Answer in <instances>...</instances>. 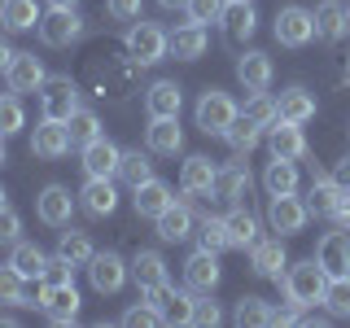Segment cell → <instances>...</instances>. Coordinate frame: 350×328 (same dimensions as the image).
<instances>
[{
    "instance_id": "1",
    "label": "cell",
    "mask_w": 350,
    "mask_h": 328,
    "mask_svg": "<svg viewBox=\"0 0 350 328\" xmlns=\"http://www.w3.org/2000/svg\"><path fill=\"white\" fill-rule=\"evenodd\" d=\"M324 289H328V271L315 258H306V262L284 271V302H293L298 311H306V306H324Z\"/></svg>"
},
{
    "instance_id": "2",
    "label": "cell",
    "mask_w": 350,
    "mask_h": 328,
    "mask_svg": "<svg viewBox=\"0 0 350 328\" xmlns=\"http://www.w3.org/2000/svg\"><path fill=\"white\" fill-rule=\"evenodd\" d=\"M136 70H140V66H136V57H131V53H127V57L123 62H118V53H96V62H92V87H96V92H109V96H127L131 92V83H136Z\"/></svg>"
},
{
    "instance_id": "3",
    "label": "cell",
    "mask_w": 350,
    "mask_h": 328,
    "mask_svg": "<svg viewBox=\"0 0 350 328\" xmlns=\"http://www.w3.org/2000/svg\"><path fill=\"white\" fill-rule=\"evenodd\" d=\"M127 53L136 57V66H158L162 57L171 53V36L158 27V22H131V31H127Z\"/></svg>"
},
{
    "instance_id": "4",
    "label": "cell",
    "mask_w": 350,
    "mask_h": 328,
    "mask_svg": "<svg viewBox=\"0 0 350 328\" xmlns=\"http://www.w3.org/2000/svg\"><path fill=\"white\" fill-rule=\"evenodd\" d=\"M237 118H241V109L228 92H219V87L202 92V101H197V127H202L206 136H228V127H232Z\"/></svg>"
},
{
    "instance_id": "5",
    "label": "cell",
    "mask_w": 350,
    "mask_h": 328,
    "mask_svg": "<svg viewBox=\"0 0 350 328\" xmlns=\"http://www.w3.org/2000/svg\"><path fill=\"white\" fill-rule=\"evenodd\" d=\"M140 298L149 306H158L167 324H193V306H197L193 289L184 293V289H171V284L162 280V284H153V289H140Z\"/></svg>"
},
{
    "instance_id": "6",
    "label": "cell",
    "mask_w": 350,
    "mask_h": 328,
    "mask_svg": "<svg viewBox=\"0 0 350 328\" xmlns=\"http://www.w3.org/2000/svg\"><path fill=\"white\" fill-rule=\"evenodd\" d=\"M306 219H311V206L298 202L293 193H271L267 197V223H271V232L293 236V232H302V228H306Z\"/></svg>"
},
{
    "instance_id": "7",
    "label": "cell",
    "mask_w": 350,
    "mask_h": 328,
    "mask_svg": "<svg viewBox=\"0 0 350 328\" xmlns=\"http://www.w3.org/2000/svg\"><path fill=\"white\" fill-rule=\"evenodd\" d=\"M118 167H123V149L109 136H96L83 145V175L88 180H114Z\"/></svg>"
},
{
    "instance_id": "8",
    "label": "cell",
    "mask_w": 350,
    "mask_h": 328,
    "mask_svg": "<svg viewBox=\"0 0 350 328\" xmlns=\"http://www.w3.org/2000/svg\"><path fill=\"white\" fill-rule=\"evenodd\" d=\"M276 40L284 44V49H302V44L315 40V14H306L302 5H284L276 14Z\"/></svg>"
},
{
    "instance_id": "9",
    "label": "cell",
    "mask_w": 350,
    "mask_h": 328,
    "mask_svg": "<svg viewBox=\"0 0 350 328\" xmlns=\"http://www.w3.org/2000/svg\"><path fill=\"white\" fill-rule=\"evenodd\" d=\"M40 109H44V118H57V123H66V118L79 109V87L66 79V74L49 79V83L40 87Z\"/></svg>"
},
{
    "instance_id": "10",
    "label": "cell",
    "mask_w": 350,
    "mask_h": 328,
    "mask_svg": "<svg viewBox=\"0 0 350 328\" xmlns=\"http://www.w3.org/2000/svg\"><path fill=\"white\" fill-rule=\"evenodd\" d=\"M127 276H131V262H123L114 249H105V254H92V262H88V280H92L96 293H118Z\"/></svg>"
},
{
    "instance_id": "11",
    "label": "cell",
    "mask_w": 350,
    "mask_h": 328,
    "mask_svg": "<svg viewBox=\"0 0 350 328\" xmlns=\"http://www.w3.org/2000/svg\"><path fill=\"white\" fill-rule=\"evenodd\" d=\"M79 36H83V18L75 9H53V14L40 18V40L49 49H66V44H75Z\"/></svg>"
},
{
    "instance_id": "12",
    "label": "cell",
    "mask_w": 350,
    "mask_h": 328,
    "mask_svg": "<svg viewBox=\"0 0 350 328\" xmlns=\"http://www.w3.org/2000/svg\"><path fill=\"white\" fill-rule=\"evenodd\" d=\"M5 79H9V92H40L44 83H49V70H44V62L36 57V53H18L14 66L5 70Z\"/></svg>"
},
{
    "instance_id": "13",
    "label": "cell",
    "mask_w": 350,
    "mask_h": 328,
    "mask_svg": "<svg viewBox=\"0 0 350 328\" xmlns=\"http://www.w3.org/2000/svg\"><path fill=\"white\" fill-rule=\"evenodd\" d=\"M36 215H40L49 228H66V223H70V215H75V197H70V189H62V184H49V189L36 197Z\"/></svg>"
},
{
    "instance_id": "14",
    "label": "cell",
    "mask_w": 350,
    "mask_h": 328,
    "mask_svg": "<svg viewBox=\"0 0 350 328\" xmlns=\"http://www.w3.org/2000/svg\"><path fill=\"white\" fill-rule=\"evenodd\" d=\"M267 149H271V158H289V162L306 158V136H302V127L276 118V123L267 127Z\"/></svg>"
},
{
    "instance_id": "15",
    "label": "cell",
    "mask_w": 350,
    "mask_h": 328,
    "mask_svg": "<svg viewBox=\"0 0 350 328\" xmlns=\"http://www.w3.org/2000/svg\"><path fill=\"white\" fill-rule=\"evenodd\" d=\"M315 262L328 276H350V236L346 232H324L315 245Z\"/></svg>"
},
{
    "instance_id": "16",
    "label": "cell",
    "mask_w": 350,
    "mask_h": 328,
    "mask_svg": "<svg viewBox=\"0 0 350 328\" xmlns=\"http://www.w3.org/2000/svg\"><path fill=\"white\" fill-rule=\"evenodd\" d=\"M219 22H224V40L228 44H245L254 36V27H258V14H254L250 0H228V9H224Z\"/></svg>"
},
{
    "instance_id": "17",
    "label": "cell",
    "mask_w": 350,
    "mask_h": 328,
    "mask_svg": "<svg viewBox=\"0 0 350 328\" xmlns=\"http://www.w3.org/2000/svg\"><path fill=\"white\" fill-rule=\"evenodd\" d=\"M237 79H241V87L245 92H267L271 87V57L267 53H241L237 57Z\"/></svg>"
},
{
    "instance_id": "18",
    "label": "cell",
    "mask_w": 350,
    "mask_h": 328,
    "mask_svg": "<svg viewBox=\"0 0 350 328\" xmlns=\"http://www.w3.org/2000/svg\"><path fill=\"white\" fill-rule=\"evenodd\" d=\"M31 153H40V158H62V153H70V131H66V123H57V118H44V123L36 127V136H31Z\"/></svg>"
},
{
    "instance_id": "19",
    "label": "cell",
    "mask_w": 350,
    "mask_h": 328,
    "mask_svg": "<svg viewBox=\"0 0 350 328\" xmlns=\"http://www.w3.org/2000/svg\"><path fill=\"white\" fill-rule=\"evenodd\" d=\"M184 284H189L193 293H211L215 284H219V254L197 249V254L184 262Z\"/></svg>"
},
{
    "instance_id": "20",
    "label": "cell",
    "mask_w": 350,
    "mask_h": 328,
    "mask_svg": "<svg viewBox=\"0 0 350 328\" xmlns=\"http://www.w3.org/2000/svg\"><path fill=\"white\" fill-rule=\"evenodd\" d=\"M180 105H184V92H180V83H175V79H158L145 92L149 118H180Z\"/></svg>"
},
{
    "instance_id": "21",
    "label": "cell",
    "mask_w": 350,
    "mask_h": 328,
    "mask_svg": "<svg viewBox=\"0 0 350 328\" xmlns=\"http://www.w3.org/2000/svg\"><path fill=\"white\" fill-rule=\"evenodd\" d=\"M215 202H228V206H241V197L250 193V171L241 167V162H228V167H219L215 175Z\"/></svg>"
},
{
    "instance_id": "22",
    "label": "cell",
    "mask_w": 350,
    "mask_h": 328,
    "mask_svg": "<svg viewBox=\"0 0 350 328\" xmlns=\"http://www.w3.org/2000/svg\"><path fill=\"white\" fill-rule=\"evenodd\" d=\"M171 202H175V197H171V189L162 180H145V184L131 189V206H136V215H145V219H158Z\"/></svg>"
},
{
    "instance_id": "23",
    "label": "cell",
    "mask_w": 350,
    "mask_h": 328,
    "mask_svg": "<svg viewBox=\"0 0 350 328\" xmlns=\"http://www.w3.org/2000/svg\"><path fill=\"white\" fill-rule=\"evenodd\" d=\"M346 27H350V18H346V5H337V0H320L315 5V40H342L346 36Z\"/></svg>"
},
{
    "instance_id": "24",
    "label": "cell",
    "mask_w": 350,
    "mask_h": 328,
    "mask_svg": "<svg viewBox=\"0 0 350 328\" xmlns=\"http://www.w3.org/2000/svg\"><path fill=\"white\" fill-rule=\"evenodd\" d=\"M276 118H284V123H311L315 118V96L306 92V87H289V92H280L276 101Z\"/></svg>"
},
{
    "instance_id": "25",
    "label": "cell",
    "mask_w": 350,
    "mask_h": 328,
    "mask_svg": "<svg viewBox=\"0 0 350 328\" xmlns=\"http://www.w3.org/2000/svg\"><path fill=\"white\" fill-rule=\"evenodd\" d=\"M44 315H49L53 324H70L75 315H79V289L75 284H57V289L44 293Z\"/></svg>"
},
{
    "instance_id": "26",
    "label": "cell",
    "mask_w": 350,
    "mask_h": 328,
    "mask_svg": "<svg viewBox=\"0 0 350 328\" xmlns=\"http://www.w3.org/2000/svg\"><path fill=\"white\" fill-rule=\"evenodd\" d=\"M342 197H346V189L333 180V175H315L311 193H306V206H311V215H337Z\"/></svg>"
},
{
    "instance_id": "27",
    "label": "cell",
    "mask_w": 350,
    "mask_h": 328,
    "mask_svg": "<svg viewBox=\"0 0 350 328\" xmlns=\"http://www.w3.org/2000/svg\"><path fill=\"white\" fill-rule=\"evenodd\" d=\"M145 140H149V149H153V153H180V149H184L180 118H149Z\"/></svg>"
},
{
    "instance_id": "28",
    "label": "cell",
    "mask_w": 350,
    "mask_h": 328,
    "mask_svg": "<svg viewBox=\"0 0 350 328\" xmlns=\"http://www.w3.org/2000/svg\"><path fill=\"white\" fill-rule=\"evenodd\" d=\"M215 175H219V167H211V158H189L184 162V171H180V184H184V193L189 197H202V193H211L215 189Z\"/></svg>"
},
{
    "instance_id": "29",
    "label": "cell",
    "mask_w": 350,
    "mask_h": 328,
    "mask_svg": "<svg viewBox=\"0 0 350 328\" xmlns=\"http://www.w3.org/2000/svg\"><path fill=\"white\" fill-rule=\"evenodd\" d=\"M158 236L162 241H189L193 236V210L184 202H171L167 210L158 215Z\"/></svg>"
},
{
    "instance_id": "30",
    "label": "cell",
    "mask_w": 350,
    "mask_h": 328,
    "mask_svg": "<svg viewBox=\"0 0 350 328\" xmlns=\"http://www.w3.org/2000/svg\"><path fill=\"white\" fill-rule=\"evenodd\" d=\"M224 223H228V241H232L237 249H254V241H258V219L245 210V206H232V210L224 215Z\"/></svg>"
},
{
    "instance_id": "31",
    "label": "cell",
    "mask_w": 350,
    "mask_h": 328,
    "mask_svg": "<svg viewBox=\"0 0 350 328\" xmlns=\"http://www.w3.org/2000/svg\"><path fill=\"white\" fill-rule=\"evenodd\" d=\"M40 5L36 0H0V22H5V31H31L40 27Z\"/></svg>"
},
{
    "instance_id": "32",
    "label": "cell",
    "mask_w": 350,
    "mask_h": 328,
    "mask_svg": "<svg viewBox=\"0 0 350 328\" xmlns=\"http://www.w3.org/2000/svg\"><path fill=\"white\" fill-rule=\"evenodd\" d=\"M171 53L180 62H197V57H202V53H206V27H202V22H184V27L171 36Z\"/></svg>"
},
{
    "instance_id": "33",
    "label": "cell",
    "mask_w": 350,
    "mask_h": 328,
    "mask_svg": "<svg viewBox=\"0 0 350 328\" xmlns=\"http://www.w3.org/2000/svg\"><path fill=\"white\" fill-rule=\"evenodd\" d=\"M250 267H254L258 276H276V280H280V267H284V245H280V236L254 241V249H250Z\"/></svg>"
},
{
    "instance_id": "34",
    "label": "cell",
    "mask_w": 350,
    "mask_h": 328,
    "mask_svg": "<svg viewBox=\"0 0 350 328\" xmlns=\"http://www.w3.org/2000/svg\"><path fill=\"white\" fill-rule=\"evenodd\" d=\"M0 306H31V280L22 276L14 262L0 267Z\"/></svg>"
},
{
    "instance_id": "35",
    "label": "cell",
    "mask_w": 350,
    "mask_h": 328,
    "mask_svg": "<svg viewBox=\"0 0 350 328\" xmlns=\"http://www.w3.org/2000/svg\"><path fill=\"white\" fill-rule=\"evenodd\" d=\"M79 197H83V210L96 215V219L114 215V206H118V193H114V184H109V180H88Z\"/></svg>"
},
{
    "instance_id": "36",
    "label": "cell",
    "mask_w": 350,
    "mask_h": 328,
    "mask_svg": "<svg viewBox=\"0 0 350 328\" xmlns=\"http://www.w3.org/2000/svg\"><path fill=\"white\" fill-rule=\"evenodd\" d=\"M131 280H136L140 289H153V284L167 280V262H162L158 249H140V254L131 258Z\"/></svg>"
},
{
    "instance_id": "37",
    "label": "cell",
    "mask_w": 350,
    "mask_h": 328,
    "mask_svg": "<svg viewBox=\"0 0 350 328\" xmlns=\"http://www.w3.org/2000/svg\"><path fill=\"white\" fill-rule=\"evenodd\" d=\"M262 189L271 193H298V167H293L289 158H271L267 171H262Z\"/></svg>"
},
{
    "instance_id": "38",
    "label": "cell",
    "mask_w": 350,
    "mask_h": 328,
    "mask_svg": "<svg viewBox=\"0 0 350 328\" xmlns=\"http://www.w3.org/2000/svg\"><path fill=\"white\" fill-rule=\"evenodd\" d=\"M9 262H14V267H18L27 280H40L44 267H49V254H44L40 245H31V241H18V245H14V258H9Z\"/></svg>"
},
{
    "instance_id": "39",
    "label": "cell",
    "mask_w": 350,
    "mask_h": 328,
    "mask_svg": "<svg viewBox=\"0 0 350 328\" xmlns=\"http://www.w3.org/2000/svg\"><path fill=\"white\" fill-rule=\"evenodd\" d=\"M57 254L70 262V267H88L96 249H92V241H88V232H75L70 228V232H62V241H57Z\"/></svg>"
},
{
    "instance_id": "40",
    "label": "cell",
    "mask_w": 350,
    "mask_h": 328,
    "mask_svg": "<svg viewBox=\"0 0 350 328\" xmlns=\"http://www.w3.org/2000/svg\"><path fill=\"white\" fill-rule=\"evenodd\" d=\"M66 131H70V145H88V140H96L101 136V118L92 114V109H75L70 118H66Z\"/></svg>"
},
{
    "instance_id": "41",
    "label": "cell",
    "mask_w": 350,
    "mask_h": 328,
    "mask_svg": "<svg viewBox=\"0 0 350 328\" xmlns=\"http://www.w3.org/2000/svg\"><path fill=\"white\" fill-rule=\"evenodd\" d=\"M324 306H328V315H337V320H350V276H328Z\"/></svg>"
},
{
    "instance_id": "42",
    "label": "cell",
    "mask_w": 350,
    "mask_h": 328,
    "mask_svg": "<svg viewBox=\"0 0 350 328\" xmlns=\"http://www.w3.org/2000/svg\"><path fill=\"white\" fill-rule=\"evenodd\" d=\"M197 245L211 249V254H224V249L232 245V241H228V223H224V219H211V215H206L202 228H197Z\"/></svg>"
},
{
    "instance_id": "43",
    "label": "cell",
    "mask_w": 350,
    "mask_h": 328,
    "mask_svg": "<svg viewBox=\"0 0 350 328\" xmlns=\"http://www.w3.org/2000/svg\"><path fill=\"white\" fill-rule=\"evenodd\" d=\"M258 140H262V127H258V123H250L245 114H241L237 123L228 127V145H232V153H250V149L258 145Z\"/></svg>"
},
{
    "instance_id": "44",
    "label": "cell",
    "mask_w": 350,
    "mask_h": 328,
    "mask_svg": "<svg viewBox=\"0 0 350 328\" xmlns=\"http://www.w3.org/2000/svg\"><path fill=\"white\" fill-rule=\"evenodd\" d=\"M232 320H237L241 328H262V324H271V306L262 302V298H241Z\"/></svg>"
},
{
    "instance_id": "45",
    "label": "cell",
    "mask_w": 350,
    "mask_h": 328,
    "mask_svg": "<svg viewBox=\"0 0 350 328\" xmlns=\"http://www.w3.org/2000/svg\"><path fill=\"white\" fill-rule=\"evenodd\" d=\"M118 180H127L131 189H136V184L153 180V162H149V158H145V153H140V149L123 153V167H118Z\"/></svg>"
},
{
    "instance_id": "46",
    "label": "cell",
    "mask_w": 350,
    "mask_h": 328,
    "mask_svg": "<svg viewBox=\"0 0 350 328\" xmlns=\"http://www.w3.org/2000/svg\"><path fill=\"white\" fill-rule=\"evenodd\" d=\"M27 127V114H22L18 96H0V136H18Z\"/></svg>"
},
{
    "instance_id": "47",
    "label": "cell",
    "mask_w": 350,
    "mask_h": 328,
    "mask_svg": "<svg viewBox=\"0 0 350 328\" xmlns=\"http://www.w3.org/2000/svg\"><path fill=\"white\" fill-rule=\"evenodd\" d=\"M241 114H245L250 123H258V127H271V123H276V101H271L267 92H254V96H250V105L241 109Z\"/></svg>"
},
{
    "instance_id": "48",
    "label": "cell",
    "mask_w": 350,
    "mask_h": 328,
    "mask_svg": "<svg viewBox=\"0 0 350 328\" xmlns=\"http://www.w3.org/2000/svg\"><path fill=\"white\" fill-rule=\"evenodd\" d=\"M184 9H189V22H202V27H206V22H219V18H224L228 0H189Z\"/></svg>"
},
{
    "instance_id": "49",
    "label": "cell",
    "mask_w": 350,
    "mask_h": 328,
    "mask_svg": "<svg viewBox=\"0 0 350 328\" xmlns=\"http://www.w3.org/2000/svg\"><path fill=\"white\" fill-rule=\"evenodd\" d=\"M123 324H127V328H153V324H167V320H162V311H158V306L140 302V306H127Z\"/></svg>"
},
{
    "instance_id": "50",
    "label": "cell",
    "mask_w": 350,
    "mask_h": 328,
    "mask_svg": "<svg viewBox=\"0 0 350 328\" xmlns=\"http://www.w3.org/2000/svg\"><path fill=\"white\" fill-rule=\"evenodd\" d=\"M40 280L49 284V289H57V284H75V267L57 254V258H49V267H44V276H40Z\"/></svg>"
},
{
    "instance_id": "51",
    "label": "cell",
    "mask_w": 350,
    "mask_h": 328,
    "mask_svg": "<svg viewBox=\"0 0 350 328\" xmlns=\"http://www.w3.org/2000/svg\"><path fill=\"white\" fill-rule=\"evenodd\" d=\"M105 9H109V18H118V22L140 18V0H105Z\"/></svg>"
},
{
    "instance_id": "52",
    "label": "cell",
    "mask_w": 350,
    "mask_h": 328,
    "mask_svg": "<svg viewBox=\"0 0 350 328\" xmlns=\"http://www.w3.org/2000/svg\"><path fill=\"white\" fill-rule=\"evenodd\" d=\"M18 232H22V219H18V210L0 206V241H18Z\"/></svg>"
},
{
    "instance_id": "53",
    "label": "cell",
    "mask_w": 350,
    "mask_h": 328,
    "mask_svg": "<svg viewBox=\"0 0 350 328\" xmlns=\"http://www.w3.org/2000/svg\"><path fill=\"white\" fill-rule=\"evenodd\" d=\"M219 320H224V315H219V306H215V302H197V306H193V324L215 328Z\"/></svg>"
},
{
    "instance_id": "54",
    "label": "cell",
    "mask_w": 350,
    "mask_h": 328,
    "mask_svg": "<svg viewBox=\"0 0 350 328\" xmlns=\"http://www.w3.org/2000/svg\"><path fill=\"white\" fill-rule=\"evenodd\" d=\"M333 180H337V184H342V189H350V153H346V158H342V162H337V171H333Z\"/></svg>"
},
{
    "instance_id": "55",
    "label": "cell",
    "mask_w": 350,
    "mask_h": 328,
    "mask_svg": "<svg viewBox=\"0 0 350 328\" xmlns=\"http://www.w3.org/2000/svg\"><path fill=\"white\" fill-rule=\"evenodd\" d=\"M14 57H18V53H14V44H9V40H0V70H9V66H14Z\"/></svg>"
},
{
    "instance_id": "56",
    "label": "cell",
    "mask_w": 350,
    "mask_h": 328,
    "mask_svg": "<svg viewBox=\"0 0 350 328\" xmlns=\"http://www.w3.org/2000/svg\"><path fill=\"white\" fill-rule=\"evenodd\" d=\"M337 223H342V228H350V189H346V197H342V206H337Z\"/></svg>"
},
{
    "instance_id": "57",
    "label": "cell",
    "mask_w": 350,
    "mask_h": 328,
    "mask_svg": "<svg viewBox=\"0 0 350 328\" xmlns=\"http://www.w3.org/2000/svg\"><path fill=\"white\" fill-rule=\"evenodd\" d=\"M158 5H162V9H184L189 0H158Z\"/></svg>"
},
{
    "instance_id": "58",
    "label": "cell",
    "mask_w": 350,
    "mask_h": 328,
    "mask_svg": "<svg viewBox=\"0 0 350 328\" xmlns=\"http://www.w3.org/2000/svg\"><path fill=\"white\" fill-rule=\"evenodd\" d=\"M49 5H53V9H75L79 0H49Z\"/></svg>"
},
{
    "instance_id": "59",
    "label": "cell",
    "mask_w": 350,
    "mask_h": 328,
    "mask_svg": "<svg viewBox=\"0 0 350 328\" xmlns=\"http://www.w3.org/2000/svg\"><path fill=\"white\" fill-rule=\"evenodd\" d=\"M5 140H9V136H0V167H5Z\"/></svg>"
},
{
    "instance_id": "60",
    "label": "cell",
    "mask_w": 350,
    "mask_h": 328,
    "mask_svg": "<svg viewBox=\"0 0 350 328\" xmlns=\"http://www.w3.org/2000/svg\"><path fill=\"white\" fill-rule=\"evenodd\" d=\"M0 206H9V193L5 189H0Z\"/></svg>"
},
{
    "instance_id": "61",
    "label": "cell",
    "mask_w": 350,
    "mask_h": 328,
    "mask_svg": "<svg viewBox=\"0 0 350 328\" xmlns=\"http://www.w3.org/2000/svg\"><path fill=\"white\" fill-rule=\"evenodd\" d=\"M346 18H350V9H346Z\"/></svg>"
}]
</instances>
